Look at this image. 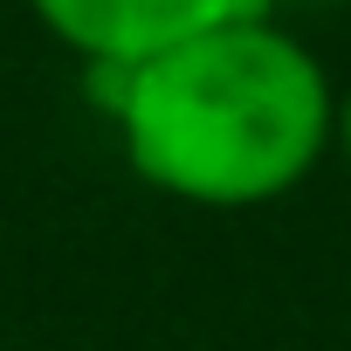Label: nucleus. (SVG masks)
I'll return each instance as SVG.
<instances>
[{
  "mask_svg": "<svg viewBox=\"0 0 351 351\" xmlns=\"http://www.w3.org/2000/svg\"><path fill=\"white\" fill-rule=\"evenodd\" d=\"M97 83L124 165L152 193L207 214L296 193L337 124V83L276 14L221 21Z\"/></svg>",
  "mask_w": 351,
  "mask_h": 351,
  "instance_id": "nucleus-1",
  "label": "nucleus"
},
{
  "mask_svg": "<svg viewBox=\"0 0 351 351\" xmlns=\"http://www.w3.org/2000/svg\"><path fill=\"white\" fill-rule=\"evenodd\" d=\"M28 14L90 76H124L221 21L269 14V0H28Z\"/></svg>",
  "mask_w": 351,
  "mask_h": 351,
  "instance_id": "nucleus-2",
  "label": "nucleus"
},
{
  "mask_svg": "<svg viewBox=\"0 0 351 351\" xmlns=\"http://www.w3.org/2000/svg\"><path fill=\"white\" fill-rule=\"evenodd\" d=\"M330 152L344 158V172H351V83L337 90V124H330Z\"/></svg>",
  "mask_w": 351,
  "mask_h": 351,
  "instance_id": "nucleus-3",
  "label": "nucleus"
}]
</instances>
